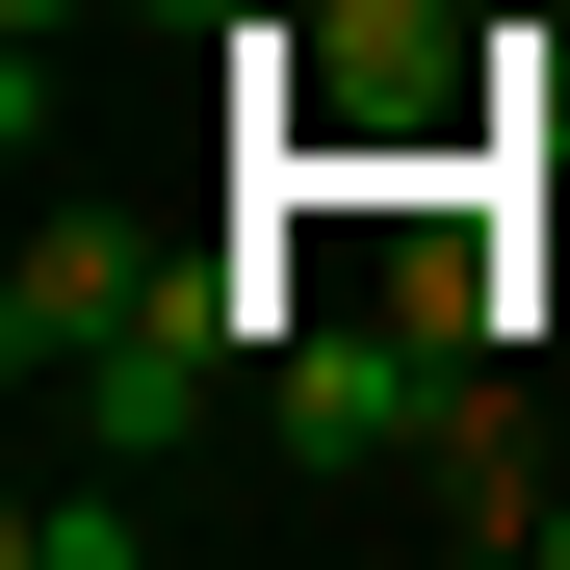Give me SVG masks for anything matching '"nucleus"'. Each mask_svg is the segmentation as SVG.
Instances as JSON below:
<instances>
[{
    "label": "nucleus",
    "mask_w": 570,
    "mask_h": 570,
    "mask_svg": "<svg viewBox=\"0 0 570 570\" xmlns=\"http://www.w3.org/2000/svg\"><path fill=\"white\" fill-rule=\"evenodd\" d=\"M466 390V337H415V312H312L259 363V466H415V415Z\"/></svg>",
    "instance_id": "obj_1"
},
{
    "label": "nucleus",
    "mask_w": 570,
    "mask_h": 570,
    "mask_svg": "<svg viewBox=\"0 0 570 570\" xmlns=\"http://www.w3.org/2000/svg\"><path fill=\"white\" fill-rule=\"evenodd\" d=\"M156 234H105V208H27V259H0V363H27V390H105V363L156 337Z\"/></svg>",
    "instance_id": "obj_2"
},
{
    "label": "nucleus",
    "mask_w": 570,
    "mask_h": 570,
    "mask_svg": "<svg viewBox=\"0 0 570 570\" xmlns=\"http://www.w3.org/2000/svg\"><path fill=\"white\" fill-rule=\"evenodd\" d=\"M544 493H570V466L519 441V363H466V390L415 415V519L441 544H544Z\"/></svg>",
    "instance_id": "obj_3"
},
{
    "label": "nucleus",
    "mask_w": 570,
    "mask_h": 570,
    "mask_svg": "<svg viewBox=\"0 0 570 570\" xmlns=\"http://www.w3.org/2000/svg\"><path fill=\"white\" fill-rule=\"evenodd\" d=\"M0 570H156V493H130V441L78 466V493L27 466V493H0Z\"/></svg>",
    "instance_id": "obj_4"
},
{
    "label": "nucleus",
    "mask_w": 570,
    "mask_h": 570,
    "mask_svg": "<svg viewBox=\"0 0 570 570\" xmlns=\"http://www.w3.org/2000/svg\"><path fill=\"white\" fill-rule=\"evenodd\" d=\"M130 27H259V0H130Z\"/></svg>",
    "instance_id": "obj_5"
},
{
    "label": "nucleus",
    "mask_w": 570,
    "mask_h": 570,
    "mask_svg": "<svg viewBox=\"0 0 570 570\" xmlns=\"http://www.w3.org/2000/svg\"><path fill=\"white\" fill-rule=\"evenodd\" d=\"M544 570H570V493H544Z\"/></svg>",
    "instance_id": "obj_6"
}]
</instances>
